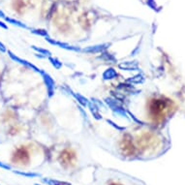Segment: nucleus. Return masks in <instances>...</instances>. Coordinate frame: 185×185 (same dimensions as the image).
Segmentation results:
<instances>
[{
	"label": "nucleus",
	"mask_w": 185,
	"mask_h": 185,
	"mask_svg": "<svg viewBox=\"0 0 185 185\" xmlns=\"http://www.w3.org/2000/svg\"><path fill=\"white\" fill-rule=\"evenodd\" d=\"M87 107L89 108V110H90V112H91V114H93V116L96 118V119H102V115L100 114V113H99V109L96 107L94 104H92V103L89 101L88 102V105H87Z\"/></svg>",
	"instance_id": "obj_9"
},
{
	"label": "nucleus",
	"mask_w": 185,
	"mask_h": 185,
	"mask_svg": "<svg viewBox=\"0 0 185 185\" xmlns=\"http://www.w3.org/2000/svg\"><path fill=\"white\" fill-rule=\"evenodd\" d=\"M105 103L110 107V109L113 110V112L119 115L121 117H124V118H128V114L126 113V110H125L118 103L115 101V100H113L110 98H105Z\"/></svg>",
	"instance_id": "obj_3"
},
{
	"label": "nucleus",
	"mask_w": 185,
	"mask_h": 185,
	"mask_svg": "<svg viewBox=\"0 0 185 185\" xmlns=\"http://www.w3.org/2000/svg\"><path fill=\"white\" fill-rule=\"evenodd\" d=\"M7 54H8V55H9V57L12 59L13 61H15V62H18V63H19L20 65H23V66H24V67H26V68H28V69H31V70H34L36 73H41V71H42V69H40V68H38L37 67L36 65H34V64H32L31 62H28L27 60H24V59H23V58H20L19 56H18V55H16L14 53H12L11 50H7Z\"/></svg>",
	"instance_id": "obj_2"
},
{
	"label": "nucleus",
	"mask_w": 185,
	"mask_h": 185,
	"mask_svg": "<svg viewBox=\"0 0 185 185\" xmlns=\"http://www.w3.org/2000/svg\"><path fill=\"white\" fill-rule=\"evenodd\" d=\"M48 59H49V61L50 62V64L53 65L56 70H59V69L62 68V62L59 60L58 58L54 57L53 55H50V56H48Z\"/></svg>",
	"instance_id": "obj_12"
},
{
	"label": "nucleus",
	"mask_w": 185,
	"mask_h": 185,
	"mask_svg": "<svg viewBox=\"0 0 185 185\" xmlns=\"http://www.w3.org/2000/svg\"><path fill=\"white\" fill-rule=\"evenodd\" d=\"M109 47V44H98V45H93V46H88L84 49H81L80 51L86 54H98L101 51H104Z\"/></svg>",
	"instance_id": "obj_5"
},
{
	"label": "nucleus",
	"mask_w": 185,
	"mask_h": 185,
	"mask_svg": "<svg viewBox=\"0 0 185 185\" xmlns=\"http://www.w3.org/2000/svg\"><path fill=\"white\" fill-rule=\"evenodd\" d=\"M31 49L33 50H35L36 53H38V54H42L44 56H46V57L51 55V53H50L49 49H47L40 48V47H37V46H31Z\"/></svg>",
	"instance_id": "obj_13"
},
{
	"label": "nucleus",
	"mask_w": 185,
	"mask_h": 185,
	"mask_svg": "<svg viewBox=\"0 0 185 185\" xmlns=\"http://www.w3.org/2000/svg\"><path fill=\"white\" fill-rule=\"evenodd\" d=\"M0 51L1 53H7V49H6V47L3 45V44L0 42Z\"/></svg>",
	"instance_id": "obj_18"
},
{
	"label": "nucleus",
	"mask_w": 185,
	"mask_h": 185,
	"mask_svg": "<svg viewBox=\"0 0 185 185\" xmlns=\"http://www.w3.org/2000/svg\"><path fill=\"white\" fill-rule=\"evenodd\" d=\"M14 173L23 176H26V177H36L40 175L39 174H36V173H27V172H20V171H14Z\"/></svg>",
	"instance_id": "obj_15"
},
{
	"label": "nucleus",
	"mask_w": 185,
	"mask_h": 185,
	"mask_svg": "<svg viewBox=\"0 0 185 185\" xmlns=\"http://www.w3.org/2000/svg\"><path fill=\"white\" fill-rule=\"evenodd\" d=\"M117 67L125 71H134L138 69V63L137 61H124L118 64Z\"/></svg>",
	"instance_id": "obj_6"
},
{
	"label": "nucleus",
	"mask_w": 185,
	"mask_h": 185,
	"mask_svg": "<svg viewBox=\"0 0 185 185\" xmlns=\"http://www.w3.org/2000/svg\"><path fill=\"white\" fill-rule=\"evenodd\" d=\"M0 168H2V169H4V170H12L10 166L4 164V163L1 162V161H0Z\"/></svg>",
	"instance_id": "obj_17"
},
{
	"label": "nucleus",
	"mask_w": 185,
	"mask_h": 185,
	"mask_svg": "<svg viewBox=\"0 0 185 185\" xmlns=\"http://www.w3.org/2000/svg\"><path fill=\"white\" fill-rule=\"evenodd\" d=\"M43 182H45L49 185H72L69 182H65V181H59L56 179H42Z\"/></svg>",
	"instance_id": "obj_14"
},
{
	"label": "nucleus",
	"mask_w": 185,
	"mask_h": 185,
	"mask_svg": "<svg viewBox=\"0 0 185 185\" xmlns=\"http://www.w3.org/2000/svg\"><path fill=\"white\" fill-rule=\"evenodd\" d=\"M3 19L6 21V23L11 24H13V25H15V26H18V27H19V28L29 29V27H28L25 24H24L23 21H20V20H19V19H14V18L7 17V16H6Z\"/></svg>",
	"instance_id": "obj_7"
},
{
	"label": "nucleus",
	"mask_w": 185,
	"mask_h": 185,
	"mask_svg": "<svg viewBox=\"0 0 185 185\" xmlns=\"http://www.w3.org/2000/svg\"><path fill=\"white\" fill-rule=\"evenodd\" d=\"M5 17H6L5 13H4L3 11H1V10H0V18H1V19H4Z\"/></svg>",
	"instance_id": "obj_20"
},
{
	"label": "nucleus",
	"mask_w": 185,
	"mask_h": 185,
	"mask_svg": "<svg viewBox=\"0 0 185 185\" xmlns=\"http://www.w3.org/2000/svg\"><path fill=\"white\" fill-rule=\"evenodd\" d=\"M107 122L110 125V126H113L114 128H115L116 130L118 131H124V127H121V126H118V125H116L114 121H112L110 119H107Z\"/></svg>",
	"instance_id": "obj_16"
},
{
	"label": "nucleus",
	"mask_w": 185,
	"mask_h": 185,
	"mask_svg": "<svg viewBox=\"0 0 185 185\" xmlns=\"http://www.w3.org/2000/svg\"><path fill=\"white\" fill-rule=\"evenodd\" d=\"M40 75L43 78L44 83L46 84V88H47V92H48V96L49 98H51L54 95V90H55V83L54 79L50 77V75H49L48 73H46L44 70L41 71Z\"/></svg>",
	"instance_id": "obj_1"
},
{
	"label": "nucleus",
	"mask_w": 185,
	"mask_h": 185,
	"mask_svg": "<svg viewBox=\"0 0 185 185\" xmlns=\"http://www.w3.org/2000/svg\"><path fill=\"white\" fill-rule=\"evenodd\" d=\"M29 30H30V32L32 34L40 36V37H44V38H46V37L49 36L48 31L46 29H43V28H29Z\"/></svg>",
	"instance_id": "obj_11"
},
{
	"label": "nucleus",
	"mask_w": 185,
	"mask_h": 185,
	"mask_svg": "<svg viewBox=\"0 0 185 185\" xmlns=\"http://www.w3.org/2000/svg\"><path fill=\"white\" fill-rule=\"evenodd\" d=\"M103 79H104L105 80H113L114 78L117 77V73L114 69L113 68H109L107 69L104 73H103V75H102Z\"/></svg>",
	"instance_id": "obj_8"
},
{
	"label": "nucleus",
	"mask_w": 185,
	"mask_h": 185,
	"mask_svg": "<svg viewBox=\"0 0 185 185\" xmlns=\"http://www.w3.org/2000/svg\"><path fill=\"white\" fill-rule=\"evenodd\" d=\"M72 95L74 96V97H75L77 100H78V102L80 103V104L83 106V107H87V105H88V99L87 98H85L84 96H83L81 94H80V93H75V92H73L72 93Z\"/></svg>",
	"instance_id": "obj_10"
},
{
	"label": "nucleus",
	"mask_w": 185,
	"mask_h": 185,
	"mask_svg": "<svg viewBox=\"0 0 185 185\" xmlns=\"http://www.w3.org/2000/svg\"><path fill=\"white\" fill-rule=\"evenodd\" d=\"M45 40L50 44V45L53 46H55V47H58L60 49H66V50H72V51H80L81 49L80 47H77V46H72L68 43H65V42H62V41H58V40H54V39H51L49 36L46 37Z\"/></svg>",
	"instance_id": "obj_4"
},
{
	"label": "nucleus",
	"mask_w": 185,
	"mask_h": 185,
	"mask_svg": "<svg viewBox=\"0 0 185 185\" xmlns=\"http://www.w3.org/2000/svg\"><path fill=\"white\" fill-rule=\"evenodd\" d=\"M0 27H2L3 29H8V25H7L2 20H0Z\"/></svg>",
	"instance_id": "obj_19"
}]
</instances>
